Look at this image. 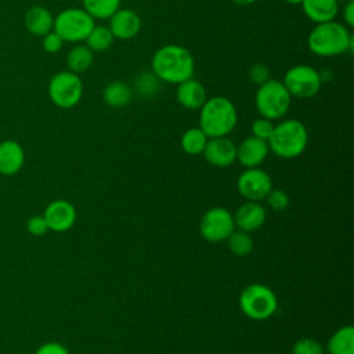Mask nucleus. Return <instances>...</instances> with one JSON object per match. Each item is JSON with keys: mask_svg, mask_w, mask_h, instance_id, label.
Listing matches in <instances>:
<instances>
[{"mask_svg": "<svg viewBox=\"0 0 354 354\" xmlns=\"http://www.w3.org/2000/svg\"><path fill=\"white\" fill-rule=\"evenodd\" d=\"M346 1H350V0H337V3H346Z\"/></svg>", "mask_w": 354, "mask_h": 354, "instance_id": "nucleus-39", "label": "nucleus"}, {"mask_svg": "<svg viewBox=\"0 0 354 354\" xmlns=\"http://www.w3.org/2000/svg\"><path fill=\"white\" fill-rule=\"evenodd\" d=\"M325 348L314 337H301L292 346V354H324Z\"/></svg>", "mask_w": 354, "mask_h": 354, "instance_id": "nucleus-29", "label": "nucleus"}, {"mask_svg": "<svg viewBox=\"0 0 354 354\" xmlns=\"http://www.w3.org/2000/svg\"><path fill=\"white\" fill-rule=\"evenodd\" d=\"M249 77L253 83L260 86V84H263L264 82H267L270 79V71L263 64H254L249 71Z\"/></svg>", "mask_w": 354, "mask_h": 354, "instance_id": "nucleus-34", "label": "nucleus"}, {"mask_svg": "<svg viewBox=\"0 0 354 354\" xmlns=\"http://www.w3.org/2000/svg\"><path fill=\"white\" fill-rule=\"evenodd\" d=\"M93 59H94L93 51L86 44H76L69 50L66 55L68 71L77 75L83 73L91 66Z\"/></svg>", "mask_w": 354, "mask_h": 354, "instance_id": "nucleus-23", "label": "nucleus"}, {"mask_svg": "<svg viewBox=\"0 0 354 354\" xmlns=\"http://www.w3.org/2000/svg\"><path fill=\"white\" fill-rule=\"evenodd\" d=\"M301 7L306 17L315 24L333 21L339 12L337 0H303Z\"/></svg>", "mask_w": 354, "mask_h": 354, "instance_id": "nucleus-20", "label": "nucleus"}, {"mask_svg": "<svg viewBox=\"0 0 354 354\" xmlns=\"http://www.w3.org/2000/svg\"><path fill=\"white\" fill-rule=\"evenodd\" d=\"M176 97L187 109H199L207 98L203 84L192 77L177 84Z\"/></svg>", "mask_w": 354, "mask_h": 354, "instance_id": "nucleus-19", "label": "nucleus"}, {"mask_svg": "<svg viewBox=\"0 0 354 354\" xmlns=\"http://www.w3.org/2000/svg\"><path fill=\"white\" fill-rule=\"evenodd\" d=\"M274 120H270L267 118H257L256 120H253L252 126H250V130H252V136L257 137V138H261V140H268L272 130H274Z\"/></svg>", "mask_w": 354, "mask_h": 354, "instance_id": "nucleus-31", "label": "nucleus"}, {"mask_svg": "<svg viewBox=\"0 0 354 354\" xmlns=\"http://www.w3.org/2000/svg\"><path fill=\"white\" fill-rule=\"evenodd\" d=\"M328 354H354V329L351 325L340 326L326 343Z\"/></svg>", "mask_w": 354, "mask_h": 354, "instance_id": "nucleus-21", "label": "nucleus"}, {"mask_svg": "<svg viewBox=\"0 0 354 354\" xmlns=\"http://www.w3.org/2000/svg\"><path fill=\"white\" fill-rule=\"evenodd\" d=\"M292 104V95L282 82L268 79L259 86L254 95V105L260 116L270 120L283 118Z\"/></svg>", "mask_w": 354, "mask_h": 354, "instance_id": "nucleus-5", "label": "nucleus"}, {"mask_svg": "<svg viewBox=\"0 0 354 354\" xmlns=\"http://www.w3.org/2000/svg\"><path fill=\"white\" fill-rule=\"evenodd\" d=\"M232 217L235 228L252 232L259 230L266 223L267 213L260 202L246 201L235 210Z\"/></svg>", "mask_w": 354, "mask_h": 354, "instance_id": "nucleus-16", "label": "nucleus"}, {"mask_svg": "<svg viewBox=\"0 0 354 354\" xmlns=\"http://www.w3.org/2000/svg\"><path fill=\"white\" fill-rule=\"evenodd\" d=\"M285 1L289 3V4H301L303 0H285Z\"/></svg>", "mask_w": 354, "mask_h": 354, "instance_id": "nucleus-38", "label": "nucleus"}, {"mask_svg": "<svg viewBox=\"0 0 354 354\" xmlns=\"http://www.w3.org/2000/svg\"><path fill=\"white\" fill-rule=\"evenodd\" d=\"M35 354H71L69 350L58 342H47L39 346Z\"/></svg>", "mask_w": 354, "mask_h": 354, "instance_id": "nucleus-35", "label": "nucleus"}, {"mask_svg": "<svg viewBox=\"0 0 354 354\" xmlns=\"http://www.w3.org/2000/svg\"><path fill=\"white\" fill-rule=\"evenodd\" d=\"M268 152L270 148L266 140L249 136L236 145V160L245 169L259 167L266 160Z\"/></svg>", "mask_w": 354, "mask_h": 354, "instance_id": "nucleus-15", "label": "nucleus"}, {"mask_svg": "<svg viewBox=\"0 0 354 354\" xmlns=\"http://www.w3.org/2000/svg\"><path fill=\"white\" fill-rule=\"evenodd\" d=\"M122 0H82V4L94 19H109L119 8Z\"/></svg>", "mask_w": 354, "mask_h": 354, "instance_id": "nucleus-25", "label": "nucleus"}, {"mask_svg": "<svg viewBox=\"0 0 354 354\" xmlns=\"http://www.w3.org/2000/svg\"><path fill=\"white\" fill-rule=\"evenodd\" d=\"M160 88V80L151 72H141L134 82V90L140 97L149 98L155 95Z\"/></svg>", "mask_w": 354, "mask_h": 354, "instance_id": "nucleus-28", "label": "nucleus"}, {"mask_svg": "<svg viewBox=\"0 0 354 354\" xmlns=\"http://www.w3.org/2000/svg\"><path fill=\"white\" fill-rule=\"evenodd\" d=\"M235 230L234 217L225 207H212L206 210L199 221V232L207 242L217 243L225 241Z\"/></svg>", "mask_w": 354, "mask_h": 354, "instance_id": "nucleus-10", "label": "nucleus"}, {"mask_svg": "<svg viewBox=\"0 0 354 354\" xmlns=\"http://www.w3.org/2000/svg\"><path fill=\"white\" fill-rule=\"evenodd\" d=\"M241 311L253 321H264L272 317L278 308L277 295L263 283H250L239 295Z\"/></svg>", "mask_w": 354, "mask_h": 354, "instance_id": "nucleus-6", "label": "nucleus"}, {"mask_svg": "<svg viewBox=\"0 0 354 354\" xmlns=\"http://www.w3.org/2000/svg\"><path fill=\"white\" fill-rule=\"evenodd\" d=\"M25 163V151L15 140H3L0 142V174L15 176Z\"/></svg>", "mask_w": 354, "mask_h": 354, "instance_id": "nucleus-17", "label": "nucleus"}, {"mask_svg": "<svg viewBox=\"0 0 354 354\" xmlns=\"http://www.w3.org/2000/svg\"><path fill=\"white\" fill-rule=\"evenodd\" d=\"M151 68L160 82L178 84L194 76L195 61L188 48L180 44H165L153 53Z\"/></svg>", "mask_w": 354, "mask_h": 354, "instance_id": "nucleus-1", "label": "nucleus"}, {"mask_svg": "<svg viewBox=\"0 0 354 354\" xmlns=\"http://www.w3.org/2000/svg\"><path fill=\"white\" fill-rule=\"evenodd\" d=\"M50 101L61 108L69 109L77 105L83 95V82L77 73L71 71H59L54 73L47 87Z\"/></svg>", "mask_w": 354, "mask_h": 354, "instance_id": "nucleus-8", "label": "nucleus"}, {"mask_svg": "<svg viewBox=\"0 0 354 354\" xmlns=\"http://www.w3.org/2000/svg\"><path fill=\"white\" fill-rule=\"evenodd\" d=\"M43 217L48 231L65 232L71 230L76 221V209L69 201L55 199L46 206Z\"/></svg>", "mask_w": 354, "mask_h": 354, "instance_id": "nucleus-12", "label": "nucleus"}, {"mask_svg": "<svg viewBox=\"0 0 354 354\" xmlns=\"http://www.w3.org/2000/svg\"><path fill=\"white\" fill-rule=\"evenodd\" d=\"M202 153L212 166L228 167L236 160V145L228 137H212Z\"/></svg>", "mask_w": 354, "mask_h": 354, "instance_id": "nucleus-13", "label": "nucleus"}, {"mask_svg": "<svg viewBox=\"0 0 354 354\" xmlns=\"http://www.w3.org/2000/svg\"><path fill=\"white\" fill-rule=\"evenodd\" d=\"M343 19L346 26H354V0L346 1L343 7Z\"/></svg>", "mask_w": 354, "mask_h": 354, "instance_id": "nucleus-36", "label": "nucleus"}, {"mask_svg": "<svg viewBox=\"0 0 354 354\" xmlns=\"http://www.w3.org/2000/svg\"><path fill=\"white\" fill-rule=\"evenodd\" d=\"M267 144L270 151L279 158H297L308 144L307 127L297 119H285L274 126Z\"/></svg>", "mask_w": 354, "mask_h": 354, "instance_id": "nucleus-4", "label": "nucleus"}, {"mask_svg": "<svg viewBox=\"0 0 354 354\" xmlns=\"http://www.w3.org/2000/svg\"><path fill=\"white\" fill-rule=\"evenodd\" d=\"M227 242V246L230 249V252L235 256H248L253 248H254V242H253V238L250 235V232L248 231H242V230H238L235 228L230 236L225 239Z\"/></svg>", "mask_w": 354, "mask_h": 354, "instance_id": "nucleus-26", "label": "nucleus"}, {"mask_svg": "<svg viewBox=\"0 0 354 354\" xmlns=\"http://www.w3.org/2000/svg\"><path fill=\"white\" fill-rule=\"evenodd\" d=\"M308 48L318 57H336L353 51L354 37L342 22L329 21L315 24L307 37Z\"/></svg>", "mask_w": 354, "mask_h": 354, "instance_id": "nucleus-2", "label": "nucleus"}, {"mask_svg": "<svg viewBox=\"0 0 354 354\" xmlns=\"http://www.w3.org/2000/svg\"><path fill=\"white\" fill-rule=\"evenodd\" d=\"M271 188L272 180L270 174L260 167L245 169L236 180V189L246 201L260 202L266 199Z\"/></svg>", "mask_w": 354, "mask_h": 354, "instance_id": "nucleus-11", "label": "nucleus"}, {"mask_svg": "<svg viewBox=\"0 0 354 354\" xmlns=\"http://www.w3.org/2000/svg\"><path fill=\"white\" fill-rule=\"evenodd\" d=\"M238 112L231 100L223 95L206 98L199 108V127L212 137H227L236 126Z\"/></svg>", "mask_w": 354, "mask_h": 354, "instance_id": "nucleus-3", "label": "nucleus"}, {"mask_svg": "<svg viewBox=\"0 0 354 354\" xmlns=\"http://www.w3.org/2000/svg\"><path fill=\"white\" fill-rule=\"evenodd\" d=\"M113 36L108 26L104 25H94L91 32L84 40V44L94 53V51H105L108 50L113 43Z\"/></svg>", "mask_w": 354, "mask_h": 354, "instance_id": "nucleus-27", "label": "nucleus"}, {"mask_svg": "<svg viewBox=\"0 0 354 354\" xmlns=\"http://www.w3.org/2000/svg\"><path fill=\"white\" fill-rule=\"evenodd\" d=\"M207 140H209V137L198 126V127H191V129L185 130L181 136L180 144H181V148L185 153L199 155V153L203 152Z\"/></svg>", "mask_w": 354, "mask_h": 354, "instance_id": "nucleus-24", "label": "nucleus"}, {"mask_svg": "<svg viewBox=\"0 0 354 354\" xmlns=\"http://www.w3.org/2000/svg\"><path fill=\"white\" fill-rule=\"evenodd\" d=\"M24 25L30 35L43 37L53 30L54 15L43 6H33L26 10L24 15Z\"/></svg>", "mask_w": 354, "mask_h": 354, "instance_id": "nucleus-18", "label": "nucleus"}, {"mask_svg": "<svg viewBox=\"0 0 354 354\" xmlns=\"http://www.w3.org/2000/svg\"><path fill=\"white\" fill-rule=\"evenodd\" d=\"M266 201H267L268 206L277 212L285 210L289 206V196L281 188H271V191L266 196Z\"/></svg>", "mask_w": 354, "mask_h": 354, "instance_id": "nucleus-30", "label": "nucleus"}, {"mask_svg": "<svg viewBox=\"0 0 354 354\" xmlns=\"http://www.w3.org/2000/svg\"><path fill=\"white\" fill-rule=\"evenodd\" d=\"M108 28L115 39L130 40L141 30V18L130 8H119L109 18Z\"/></svg>", "mask_w": 354, "mask_h": 354, "instance_id": "nucleus-14", "label": "nucleus"}, {"mask_svg": "<svg viewBox=\"0 0 354 354\" xmlns=\"http://www.w3.org/2000/svg\"><path fill=\"white\" fill-rule=\"evenodd\" d=\"M26 230L29 234L35 235V236H41L48 231L47 223L43 217V214H35L32 217L28 218L26 221Z\"/></svg>", "mask_w": 354, "mask_h": 354, "instance_id": "nucleus-33", "label": "nucleus"}, {"mask_svg": "<svg viewBox=\"0 0 354 354\" xmlns=\"http://www.w3.org/2000/svg\"><path fill=\"white\" fill-rule=\"evenodd\" d=\"M94 25L95 19L84 8L71 7L54 17L53 30L66 43H80L86 40Z\"/></svg>", "mask_w": 354, "mask_h": 354, "instance_id": "nucleus-7", "label": "nucleus"}, {"mask_svg": "<svg viewBox=\"0 0 354 354\" xmlns=\"http://www.w3.org/2000/svg\"><path fill=\"white\" fill-rule=\"evenodd\" d=\"M282 83L292 97L306 100L314 97L319 91L322 77L313 66L300 64L286 71Z\"/></svg>", "mask_w": 354, "mask_h": 354, "instance_id": "nucleus-9", "label": "nucleus"}, {"mask_svg": "<svg viewBox=\"0 0 354 354\" xmlns=\"http://www.w3.org/2000/svg\"><path fill=\"white\" fill-rule=\"evenodd\" d=\"M64 43L65 41L54 30L48 32L47 35H44L41 37V47L48 54H55V53L61 51V48L64 47Z\"/></svg>", "mask_w": 354, "mask_h": 354, "instance_id": "nucleus-32", "label": "nucleus"}, {"mask_svg": "<svg viewBox=\"0 0 354 354\" xmlns=\"http://www.w3.org/2000/svg\"><path fill=\"white\" fill-rule=\"evenodd\" d=\"M232 1L239 4V6H249V4H253V3H256L259 0H232Z\"/></svg>", "mask_w": 354, "mask_h": 354, "instance_id": "nucleus-37", "label": "nucleus"}, {"mask_svg": "<svg viewBox=\"0 0 354 354\" xmlns=\"http://www.w3.org/2000/svg\"><path fill=\"white\" fill-rule=\"evenodd\" d=\"M131 95H133L131 87L127 83L120 80L106 84L102 93V98L105 104L112 108H122L127 105L131 100Z\"/></svg>", "mask_w": 354, "mask_h": 354, "instance_id": "nucleus-22", "label": "nucleus"}]
</instances>
